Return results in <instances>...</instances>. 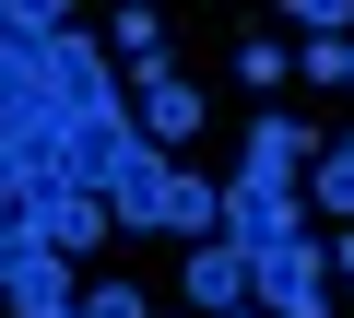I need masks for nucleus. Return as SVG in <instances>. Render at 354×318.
<instances>
[{
    "instance_id": "8",
    "label": "nucleus",
    "mask_w": 354,
    "mask_h": 318,
    "mask_svg": "<svg viewBox=\"0 0 354 318\" xmlns=\"http://www.w3.org/2000/svg\"><path fill=\"white\" fill-rule=\"evenodd\" d=\"M71 318H142V283H83V306Z\"/></svg>"
},
{
    "instance_id": "11",
    "label": "nucleus",
    "mask_w": 354,
    "mask_h": 318,
    "mask_svg": "<svg viewBox=\"0 0 354 318\" xmlns=\"http://www.w3.org/2000/svg\"><path fill=\"white\" fill-rule=\"evenodd\" d=\"M342 283H354V236H342Z\"/></svg>"
},
{
    "instance_id": "10",
    "label": "nucleus",
    "mask_w": 354,
    "mask_h": 318,
    "mask_svg": "<svg viewBox=\"0 0 354 318\" xmlns=\"http://www.w3.org/2000/svg\"><path fill=\"white\" fill-rule=\"evenodd\" d=\"M12 212H24V201H12V189H0V224H12Z\"/></svg>"
},
{
    "instance_id": "5",
    "label": "nucleus",
    "mask_w": 354,
    "mask_h": 318,
    "mask_svg": "<svg viewBox=\"0 0 354 318\" xmlns=\"http://www.w3.org/2000/svg\"><path fill=\"white\" fill-rule=\"evenodd\" d=\"M177 283H189V306H201V318H236V306H248V259H236L225 236H201Z\"/></svg>"
},
{
    "instance_id": "14",
    "label": "nucleus",
    "mask_w": 354,
    "mask_h": 318,
    "mask_svg": "<svg viewBox=\"0 0 354 318\" xmlns=\"http://www.w3.org/2000/svg\"><path fill=\"white\" fill-rule=\"evenodd\" d=\"M236 318H248V306H236Z\"/></svg>"
},
{
    "instance_id": "6",
    "label": "nucleus",
    "mask_w": 354,
    "mask_h": 318,
    "mask_svg": "<svg viewBox=\"0 0 354 318\" xmlns=\"http://www.w3.org/2000/svg\"><path fill=\"white\" fill-rule=\"evenodd\" d=\"M307 177H319V189H307L319 212H354V141H330V153H319V166H307Z\"/></svg>"
},
{
    "instance_id": "12",
    "label": "nucleus",
    "mask_w": 354,
    "mask_h": 318,
    "mask_svg": "<svg viewBox=\"0 0 354 318\" xmlns=\"http://www.w3.org/2000/svg\"><path fill=\"white\" fill-rule=\"evenodd\" d=\"M342 83H354V48H342Z\"/></svg>"
},
{
    "instance_id": "4",
    "label": "nucleus",
    "mask_w": 354,
    "mask_h": 318,
    "mask_svg": "<svg viewBox=\"0 0 354 318\" xmlns=\"http://www.w3.org/2000/svg\"><path fill=\"white\" fill-rule=\"evenodd\" d=\"M24 224H36L48 259H83V248L106 236V201H95V189H59V201H24Z\"/></svg>"
},
{
    "instance_id": "3",
    "label": "nucleus",
    "mask_w": 354,
    "mask_h": 318,
    "mask_svg": "<svg viewBox=\"0 0 354 318\" xmlns=\"http://www.w3.org/2000/svg\"><path fill=\"white\" fill-rule=\"evenodd\" d=\"M130 130H142L153 153H165V141H189V130H201V95L153 59V71H130Z\"/></svg>"
},
{
    "instance_id": "7",
    "label": "nucleus",
    "mask_w": 354,
    "mask_h": 318,
    "mask_svg": "<svg viewBox=\"0 0 354 318\" xmlns=\"http://www.w3.org/2000/svg\"><path fill=\"white\" fill-rule=\"evenodd\" d=\"M118 59L153 71V59H165V24H153V12H118Z\"/></svg>"
},
{
    "instance_id": "9",
    "label": "nucleus",
    "mask_w": 354,
    "mask_h": 318,
    "mask_svg": "<svg viewBox=\"0 0 354 318\" xmlns=\"http://www.w3.org/2000/svg\"><path fill=\"white\" fill-rule=\"evenodd\" d=\"M342 48H354V36H307V48H295V71H307V83H342Z\"/></svg>"
},
{
    "instance_id": "1",
    "label": "nucleus",
    "mask_w": 354,
    "mask_h": 318,
    "mask_svg": "<svg viewBox=\"0 0 354 318\" xmlns=\"http://www.w3.org/2000/svg\"><path fill=\"white\" fill-rule=\"evenodd\" d=\"M106 224H130V236H213L225 224V189H201L189 166H177V153H153L142 130H130V153L106 166Z\"/></svg>"
},
{
    "instance_id": "13",
    "label": "nucleus",
    "mask_w": 354,
    "mask_h": 318,
    "mask_svg": "<svg viewBox=\"0 0 354 318\" xmlns=\"http://www.w3.org/2000/svg\"><path fill=\"white\" fill-rule=\"evenodd\" d=\"M0 12H12V0H0Z\"/></svg>"
},
{
    "instance_id": "2",
    "label": "nucleus",
    "mask_w": 354,
    "mask_h": 318,
    "mask_svg": "<svg viewBox=\"0 0 354 318\" xmlns=\"http://www.w3.org/2000/svg\"><path fill=\"white\" fill-rule=\"evenodd\" d=\"M248 295H260L272 318H330V283H319V248H307V236L272 248V259H248Z\"/></svg>"
}]
</instances>
